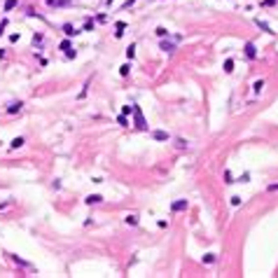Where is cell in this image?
<instances>
[{
	"instance_id": "9a60e30c",
	"label": "cell",
	"mask_w": 278,
	"mask_h": 278,
	"mask_svg": "<svg viewBox=\"0 0 278 278\" xmlns=\"http://www.w3.org/2000/svg\"><path fill=\"white\" fill-rule=\"evenodd\" d=\"M126 222H129V225H138V217L136 215H129V217H126Z\"/></svg>"
},
{
	"instance_id": "8fae6325",
	"label": "cell",
	"mask_w": 278,
	"mask_h": 278,
	"mask_svg": "<svg viewBox=\"0 0 278 278\" xmlns=\"http://www.w3.org/2000/svg\"><path fill=\"white\" fill-rule=\"evenodd\" d=\"M14 5H16V0H7V2H5V10H7V12L14 10Z\"/></svg>"
},
{
	"instance_id": "7a4b0ae2",
	"label": "cell",
	"mask_w": 278,
	"mask_h": 278,
	"mask_svg": "<svg viewBox=\"0 0 278 278\" xmlns=\"http://www.w3.org/2000/svg\"><path fill=\"white\" fill-rule=\"evenodd\" d=\"M187 199H180V201H173V206H171V210H175V213H178V210H185L187 208Z\"/></svg>"
},
{
	"instance_id": "ba28073f",
	"label": "cell",
	"mask_w": 278,
	"mask_h": 278,
	"mask_svg": "<svg viewBox=\"0 0 278 278\" xmlns=\"http://www.w3.org/2000/svg\"><path fill=\"white\" fill-rule=\"evenodd\" d=\"M124 28H126V24H124V21H117V33H115V35H117V37H122Z\"/></svg>"
},
{
	"instance_id": "ffe728a7",
	"label": "cell",
	"mask_w": 278,
	"mask_h": 278,
	"mask_svg": "<svg viewBox=\"0 0 278 278\" xmlns=\"http://www.w3.org/2000/svg\"><path fill=\"white\" fill-rule=\"evenodd\" d=\"M262 87H264V82H262V79H257V82H255V91H262Z\"/></svg>"
},
{
	"instance_id": "30bf717a",
	"label": "cell",
	"mask_w": 278,
	"mask_h": 278,
	"mask_svg": "<svg viewBox=\"0 0 278 278\" xmlns=\"http://www.w3.org/2000/svg\"><path fill=\"white\" fill-rule=\"evenodd\" d=\"M225 70H227V73L234 70V61H231V58H227V61H225Z\"/></svg>"
},
{
	"instance_id": "8992f818",
	"label": "cell",
	"mask_w": 278,
	"mask_h": 278,
	"mask_svg": "<svg viewBox=\"0 0 278 278\" xmlns=\"http://www.w3.org/2000/svg\"><path fill=\"white\" fill-rule=\"evenodd\" d=\"M84 201H87V203H101V201H103V196H101V194H91V196H87V199H84Z\"/></svg>"
},
{
	"instance_id": "7402d4cb",
	"label": "cell",
	"mask_w": 278,
	"mask_h": 278,
	"mask_svg": "<svg viewBox=\"0 0 278 278\" xmlns=\"http://www.w3.org/2000/svg\"><path fill=\"white\" fill-rule=\"evenodd\" d=\"M5 26H7V21H0V35H2V31H5Z\"/></svg>"
},
{
	"instance_id": "52a82bcc",
	"label": "cell",
	"mask_w": 278,
	"mask_h": 278,
	"mask_svg": "<svg viewBox=\"0 0 278 278\" xmlns=\"http://www.w3.org/2000/svg\"><path fill=\"white\" fill-rule=\"evenodd\" d=\"M152 138H154V140H168V133H164V131H154Z\"/></svg>"
},
{
	"instance_id": "44dd1931",
	"label": "cell",
	"mask_w": 278,
	"mask_h": 278,
	"mask_svg": "<svg viewBox=\"0 0 278 278\" xmlns=\"http://www.w3.org/2000/svg\"><path fill=\"white\" fill-rule=\"evenodd\" d=\"M117 122H119L122 126H126V115H119V117H117Z\"/></svg>"
},
{
	"instance_id": "5b68a950",
	"label": "cell",
	"mask_w": 278,
	"mask_h": 278,
	"mask_svg": "<svg viewBox=\"0 0 278 278\" xmlns=\"http://www.w3.org/2000/svg\"><path fill=\"white\" fill-rule=\"evenodd\" d=\"M49 7H63V5H70V0H47Z\"/></svg>"
},
{
	"instance_id": "d6986e66",
	"label": "cell",
	"mask_w": 278,
	"mask_h": 278,
	"mask_svg": "<svg viewBox=\"0 0 278 278\" xmlns=\"http://www.w3.org/2000/svg\"><path fill=\"white\" fill-rule=\"evenodd\" d=\"M257 26H259V28H262V31H267V33H271V28H269V26H267V24H262V21H257Z\"/></svg>"
},
{
	"instance_id": "e0dca14e",
	"label": "cell",
	"mask_w": 278,
	"mask_h": 278,
	"mask_svg": "<svg viewBox=\"0 0 278 278\" xmlns=\"http://www.w3.org/2000/svg\"><path fill=\"white\" fill-rule=\"evenodd\" d=\"M161 49H166V52H171V49H173V45H171V42H161Z\"/></svg>"
},
{
	"instance_id": "5bb4252c",
	"label": "cell",
	"mask_w": 278,
	"mask_h": 278,
	"mask_svg": "<svg viewBox=\"0 0 278 278\" xmlns=\"http://www.w3.org/2000/svg\"><path fill=\"white\" fill-rule=\"evenodd\" d=\"M133 54H136V47H133V45H131V47L126 49V56H129V58H133Z\"/></svg>"
},
{
	"instance_id": "9c48e42d",
	"label": "cell",
	"mask_w": 278,
	"mask_h": 278,
	"mask_svg": "<svg viewBox=\"0 0 278 278\" xmlns=\"http://www.w3.org/2000/svg\"><path fill=\"white\" fill-rule=\"evenodd\" d=\"M21 110V103H12L10 108H7V112H10V115H14V112H19Z\"/></svg>"
},
{
	"instance_id": "7c38bea8",
	"label": "cell",
	"mask_w": 278,
	"mask_h": 278,
	"mask_svg": "<svg viewBox=\"0 0 278 278\" xmlns=\"http://www.w3.org/2000/svg\"><path fill=\"white\" fill-rule=\"evenodd\" d=\"M61 49H63V52H70V40H63L61 42Z\"/></svg>"
},
{
	"instance_id": "277c9868",
	"label": "cell",
	"mask_w": 278,
	"mask_h": 278,
	"mask_svg": "<svg viewBox=\"0 0 278 278\" xmlns=\"http://www.w3.org/2000/svg\"><path fill=\"white\" fill-rule=\"evenodd\" d=\"M63 33H66L68 37H73V35H77L79 31H75V26H73V24H66V26H63Z\"/></svg>"
},
{
	"instance_id": "ac0fdd59",
	"label": "cell",
	"mask_w": 278,
	"mask_h": 278,
	"mask_svg": "<svg viewBox=\"0 0 278 278\" xmlns=\"http://www.w3.org/2000/svg\"><path fill=\"white\" fill-rule=\"evenodd\" d=\"M129 68H131V66L126 63V66H122V68H119V73H122V75H129Z\"/></svg>"
},
{
	"instance_id": "4fadbf2b",
	"label": "cell",
	"mask_w": 278,
	"mask_h": 278,
	"mask_svg": "<svg viewBox=\"0 0 278 278\" xmlns=\"http://www.w3.org/2000/svg\"><path fill=\"white\" fill-rule=\"evenodd\" d=\"M24 145V138H14V140H12V147H21Z\"/></svg>"
},
{
	"instance_id": "3957f363",
	"label": "cell",
	"mask_w": 278,
	"mask_h": 278,
	"mask_svg": "<svg viewBox=\"0 0 278 278\" xmlns=\"http://www.w3.org/2000/svg\"><path fill=\"white\" fill-rule=\"evenodd\" d=\"M246 54H248V58H255V56H257V49H255L252 42H248V45H246Z\"/></svg>"
},
{
	"instance_id": "2e32d148",
	"label": "cell",
	"mask_w": 278,
	"mask_h": 278,
	"mask_svg": "<svg viewBox=\"0 0 278 278\" xmlns=\"http://www.w3.org/2000/svg\"><path fill=\"white\" fill-rule=\"evenodd\" d=\"M131 110H133V105H124V108H122V115H129Z\"/></svg>"
},
{
	"instance_id": "6da1fadb",
	"label": "cell",
	"mask_w": 278,
	"mask_h": 278,
	"mask_svg": "<svg viewBox=\"0 0 278 278\" xmlns=\"http://www.w3.org/2000/svg\"><path fill=\"white\" fill-rule=\"evenodd\" d=\"M133 115H136V126L138 129H145V117H143V112H140V108H138V105H133Z\"/></svg>"
}]
</instances>
